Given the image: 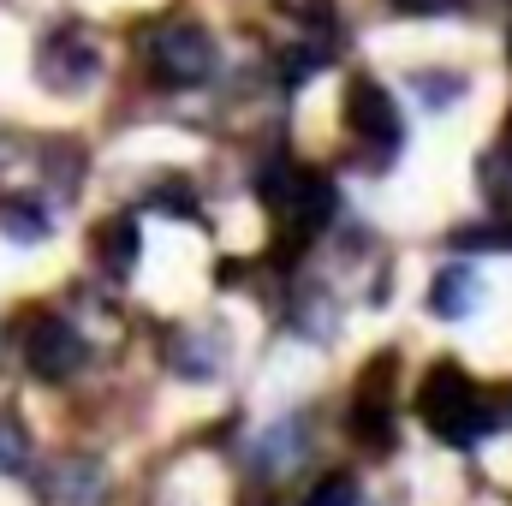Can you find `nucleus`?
Returning a JSON list of instances; mask_svg holds the SVG:
<instances>
[{"label": "nucleus", "instance_id": "1", "mask_svg": "<svg viewBox=\"0 0 512 506\" xmlns=\"http://www.w3.org/2000/svg\"><path fill=\"white\" fill-rule=\"evenodd\" d=\"M417 417L435 429V441L447 447H477L495 429V405L483 399V387L465 376L459 364H429V376L417 387Z\"/></svg>", "mask_w": 512, "mask_h": 506}, {"label": "nucleus", "instance_id": "2", "mask_svg": "<svg viewBox=\"0 0 512 506\" xmlns=\"http://www.w3.org/2000/svg\"><path fill=\"white\" fill-rule=\"evenodd\" d=\"M143 54H149V78L167 84V90H197V84L215 78V36L203 24H191V18L155 24Z\"/></svg>", "mask_w": 512, "mask_h": 506}, {"label": "nucleus", "instance_id": "3", "mask_svg": "<svg viewBox=\"0 0 512 506\" xmlns=\"http://www.w3.org/2000/svg\"><path fill=\"white\" fill-rule=\"evenodd\" d=\"M18 352H24V364H30L36 381H72L84 370V358H90V340L66 316H54V310H30L18 322Z\"/></svg>", "mask_w": 512, "mask_h": 506}, {"label": "nucleus", "instance_id": "4", "mask_svg": "<svg viewBox=\"0 0 512 506\" xmlns=\"http://www.w3.org/2000/svg\"><path fill=\"white\" fill-rule=\"evenodd\" d=\"M96 72H102V54H96V42H90L78 24H60V30L42 36V48H36V78H42V90L78 96V90L96 84Z\"/></svg>", "mask_w": 512, "mask_h": 506}, {"label": "nucleus", "instance_id": "5", "mask_svg": "<svg viewBox=\"0 0 512 506\" xmlns=\"http://www.w3.org/2000/svg\"><path fill=\"white\" fill-rule=\"evenodd\" d=\"M114 483L96 453H60L42 471V506H108Z\"/></svg>", "mask_w": 512, "mask_h": 506}, {"label": "nucleus", "instance_id": "6", "mask_svg": "<svg viewBox=\"0 0 512 506\" xmlns=\"http://www.w3.org/2000/svg\"><path fill=\"white\" fill-rule=\"evenodd\" d=\"M393 376H399V358L382 352V358H370L364 364V376H358V405H352V429H358V441L364 447H387L393 435Z\"/></svg>", "mask_w": 512, "mask_h": 506}, {"label": "nucleus", "instance_id": "7", "mask_svg": "<svg viewBox=\"0 0 512 506\" xmlns=\"http://www.w3.org/2000/svg\"><path fill=\"white\" fill-rule=\"evenodd\" d=\"M346 126L358 131L364 143H376V149H399V108H393V96H387L376 78H352V90H346Z\"/></svg>", "mask_w": 512, "mask_h": 506}, {"label": "nucleus", "instance_id": "8", "mask_svg": "<svg viewBox=\"0 0 512 506\" xmlns=\"http://www.w3.org/2000/svg\"><path fill=\"white\" fill-rule=\"evenodd\" d=\"M221 358H227V346H221L215 328H179V334L167 340V364L185 381H209L221 370Z\"/></svg>", "mask_w": 512, "mask_h": 506}, {"label": "nucleus", "instance_id": "9", "mask_svg": "<svg viewBox=\"0 0 512 506\" xmlns=\"http://www.w3.org/2000/svg\"><path fill=\"white\" fill-rule=\"evenodd\" d=\"M137 256H143V239H137V221H131V215H114V221L96 227V262H102L114 280H126L131 268H137Z\"/></svg>", "mask_w": 512, "mask_h": 506}, {"label": "nucleus", "instance_id": "10", "mask_svg": "<svg viewBox=\"0 0 512 506\" xmlns=\"http://www.w3.org/2000/svg\"><path fill=\"white\" fill-rule=\"evenodd\" d=\"M477 298H483V286H477V274H471L465 262L441 268V274H435V286H429V310H435V316H447V322L471 316V310H477Z\"/></svg>", "mask_w": 512, "mask_h": 506}, {"label": "nucleus", "instance_id": "11", "mask_svg": "<svg viewBox=\"0 0 512 506\" xmlns=\"http://www.w3.org/2000/svg\"><path fill=\"white\" fill-rule=\"evenodd\" d=\"M298 453H304V423H298V417L268 423V429H262V441H256V465H262L268 477H280Z\"/></svg>", "mask_w": 512, "mask_h": 506}, {"label": "nucleus", "instance_id": "12", "mask_svg": "<svg viewBox=\"0 0 512 506\" xmlns=\"http://www.w3.org/2000/svg\"><path fill=\"white\" fill-rule=\"evenodd\" d=\"M274 12L280 18H292L310 42H322V48H334L340 36H334V0H274Z\"/></svg>", "mask_w": 512, "mask_h": 506}, {"label": "nucleus", "instance_id": "13", "mask_svg": "<svg viewBox=\"0 0 512 506\" xmlns=\"http://www.w3.org/2000/svg\"><path fill=\"white\" fill-rule=\"evenodd\" d=\"M0 233L18 239V245H42V239H48V215H42V203H30V197L0 203Z\"/></svg>", "mask_w": 512, "mask_h": 506}, {"label": "nucleus", "instance_id": "14", "mask_svg": "<svg viewBox=\"0 0 512 506\" xmlns=\"http://www.w3.org/2000/svg\"><path fill=\"white\" fill-rule=\"evenodd\" d=\"M477 185H483V197H489L495 209H507L512 203V149H489V155L477 161Z\"/></svg>", "mask_w": 512, "mask_h": 506}, {"label": "nucleus", "instance_id": "15", "mask_svg": "<svg viewBox=\"0 0 512 506\" xmlns=\"http://www.w3.org/2000/svg\"><path fill=\"white\" fill-rule=\"evenodd\" d=\"M24 465H30V429H24L18 411L0 405V471L12 477V471H24Z\"/></svg>", "mask_w": 512, "mask_h": 506}, {"label": "nucleus", "instance_id": "16", "mask_svg": "<svg viewBox=\"0 0 512 506\" xmlns=\"http://www.w3.org/2000/svg\"><path fill=\"white\" fill-rule=\"evenodd\" d=\"M304 506H358V483H352V477H322V483L304 495Z\"/></svg>", "mask_w": 512, "mask_h": 506}, {"label": "nucleus", "instance_id": "17", "mask_svg": "<svg viewBox=\"0 0 512 506\" xmlns=\"http://www.w3.org/2000/svg\"><path fill=\"white\" fill-rule=\"evenodd\" d=\"M417 90H423V102H429V108H447L453 96H465V78H429V72H423V78H417Z\"/></svg>", "mask_w": 512, "mask_h": 506}, {"label": "nucleus", "instance_id": "18", "mask_svg": "<svg viewBox=\"0 0 512 506\" xmlns=\"http://www.w3.org/2000/svg\"><path fill=\"white\" fill-rule=\"evenodd\" d=\"M149 203H155V209H167V215H191V209H197V203H191V191H185V185H161V191H155V197H149Z\"/></svg>", "mask_w": 512, "mask_h": 506}, {"label": "nucleus", "instance_id": "19", "mask_svg": "<svg viewBox=\"0 0 512 506\" xmlns=\"http://www.w3.org/2000/svg\"><path fill=\"white\" fill-rule=\"evenodd\" d=\"M399 12H411V18H435V12H459L465 0H393Z\"/></svg>", "mask_w": 512, "mask_h": 506}, {"label": "nucleus", "instance_id": "20", "mask_svg": "<svg viewBox=\"0 0 512 506\" xmlns=\"http://www.w3.org/2000/svg\"><path fill=\"white\" fill-rule=\"evenodd\" d=\"M48 173H54V185H60V149H48ZM66 191H78V149L66 143Z\"/></svg>", "mask_w": 512, "mask_h": 506}, {"label": "nucleus", "instance_id": "21", "mask_svg": "<svg viewBox=\"0 0 512 506\" xmlns=\"http://www.w3.org/2000/svg\"><path fill=\"white\" fill-rule=\"evenodd\" d=\"M0 364H6V328H0Z\"/></svg>", "mask_w": 512, "mask_h": 506}, {"label": "nucleus", "instance_id": "22", "mask_svg": "<svg viewBox=\"0 0 512 506\" xmlns=\"http://www.w3.org/2000/svg\"><path fill=\"white\" fill-rule=\"evenodd\" d=\"M507 149H512V120H507Z\"/></svg>", "mask_w": 512, "mask_h": 506}, {"label": "nucleus", "instance_id": "23", "mask_svg": "<svg viewBox=\"0 0 512 506\" xmlns=\"http://www.w3.org/2000/svg\"><path fill=\"white\" fill-rule=\"evenodd\" d=\"M507 54H512V30H507Z\"/></svg>", "mask_w": 512, "mask_h": 506}]
</instances>
